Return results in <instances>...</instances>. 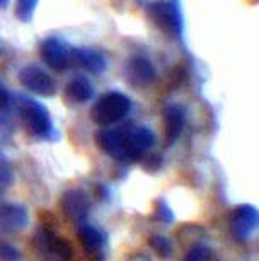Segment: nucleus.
<instances>
[{"mask_svg": "<svg viewBox=\"0 0 259 261\" xmlns=\"http://www.w3.org/2000/svg\"><path fill=\"white\" fill-rule=\"evenodd\" d=\"M97 147L106 155L120 162H140L155 144V135L143 125L101 128L94 137Z\"/></svg>", "mask_w": 259, "mask_h": 261, "instance_id": "1", "label": "nucleus"}, {"mask_svg": "<svg viewBox=\"0 0 259 261\" xmlns=\"http://www.w3.org/2000/svg\"><path fill=\"white\" fill-rule=\"evenodd\" d=\"M19 116L26 132L38 140H55L56 130L50 111L40 101L27 96H19Z\"/></svg>", "mask_w": 259, "mask_h": 261, "instance_id": "2", "label": "nucleus"}, {"mask_svg": "<svg viewBox=\"0 0 259 261\" xmlns=\"http://www.w3.org/2000/svg\"><path fill=\"white\" fill-rule=\"evenodd\" d=\"M147 16L160 33L172 39L184 36V16L178 0H155L147 6Z\"/></svg>", "mask_w": 259, "mask_h": 261, "instance_id": "3", "label": "nucleus"}, {"mask_svg": "<svg viewBox=\"0 0 259 261\" xmlns=\"http://www.w3.org/2000/svg\"><path fill=\"white\" fill-rule=\"evenodd\" d=\"M131 110V99L123 92L111 91L102 94L94 102L91 110L92 121L102 128H109L111 125L125 120Z\"/></svg>", "mask_w": 259, "mask_h": 261, "instance_id": "4", "label": "nucleus"}, {"mask_svg": "<svg viewBox=\"0 0 259 261\" xmlns=\"http://www.w3.org/2000/svg\"><path fill=\"white\" fill-rule=\"evenodd\" d=\"M257 225H259V212L254 205L242 203L237 205L231 212L228 227H231V234L237 241H249L256 234Z\"/></svg>", "mask_w": 259, "mask_h": 261, "instance_id": "5", "label": "nucleus"}, {"mask_svg": "<svg viewBox=\"0 0 259 261\" xmlns=\"http://www.w3.org/2000/svg\"><path fill=\"white\" fill-rule=\"evenodd\" d=\"M19 82L26 91L41 97H51L56 92V84L40 65H26L19 72Z\"/></svg>", "mask_w": 259, "mask_h": 261, "instance_id": "6", "label": "nucleus"}, {"mask_svg": "<svg viewBox=\"0 0 259 261\" xmlns=\"http://www.w3.org/2000/svg\"><path fill=\"white\" fill-rule=\"evenodd\" d=\"M40 53L46 65L55 72H63L72 65V46L58 36L43 39Z\"/></svg>", "mask_w": 259, "mask_h": 261, "instance_id": "7", "label": "nucleus"}, {"mask_svg": "<svg viewBox=\"0 0 259 261\" xmlns=\"http://www.w3.org/2000/svg\"><path fill=\"white\" fill-rule=\"evenodd\" d=\"M125 75L133 87H149L157 79V70L154 63L143 55H133L126 62Z\"/></svg>", "mask_w": 259, "mask_h": 261, "instance_id": "8", "label": "nucleus"}, {"mask_svg": "<svg viewBox=\"0 0 259 261\" xmlns=\"http://www.w3.org/2000/svg\"><path fill=\"white\" fill-rule=\"evenodd\" d=\"M60 206H62L63 215H65L68 220H72V222H82V220H85V217L89 215L91 200L82 190L72 188V190H67L65 193L62 195Z\"/></svg>", "mask_w": 259, "mask_h": 261, "instance_id": "9", "label": "nucleus"}, {"mask_svg": "<svg viewBox=\"0 0 259 261\" xmlns=\"http://www.w3.org/2000/svg\"><path fill=\"white\" fill-rule=\"evenodd\" d=\"M29 224V212L24 205L2 203L0 205V234L21 232Z\"/></svg>", "mask_w": 259, "mask_h": 261, "instance_id": "10", "label": "nucleus"}, {"mask_svg": "<svg viewBox=\"0 0 259 261\" xmlns=\"http://www.w3.org/2000/svg\"><path fill=\"white\" fill-rule=\"evenodd\" d=\"M186 126V110L181 105H169L164 110V137L165 145H172Z\"/></svg>", "mask_w": 259, "mask_h": 261, "instance_id": "11", "label": "nucleus"}, {"mask_svg": "<svg viewBox=\"0 0 259 261\" xmlns=\"http://www.w3.org/2000/svg\"><path fill=\"white\" fill-rule=\"evenodd\" d=\"M72 63L85 68L94 75H101L107 68L104 53L94 50V48H72Z\"/></svg>", "mask_w": 259, "mask_h": 261, "instance_id": "12", "label": "nucleus"}, {"mask_svg": "<svg viewBox=\"0 0 259 261\" xmlns=\"http://www.w3.org/2000/svg\"><path fill=\"white\" fill-rule=\"evenodd\" d=\"M77 239H79L80 246L87 253L91 254H99L101 249L106 246L107 236L104 230L99 227H94L91 224H80L79 230H77Z\"/></svg>", "mask_w": 259, "mask_h": 261, "instance_id": "13", "label": "nucleus"}, {"mask_svg": "<svg viewBox=\"0 0 259 261\" xmlns=\"http://www.w3.org/2000/svg\"><path fill=\"white\" fill-rule=\"evenodd\" d=\"M94 97V87L85 77H73L65 87V99L72 105H84Z\"/></svg>", "mask_w": 259, "mask_h": 261, "instance_id": "14", "label": "nucleus"}, {"mask_svg": "<svg viewBox=\"0 0 259 261\" xmlns=\"http://www.w3.org/2000/svg\"><path fill=\"white\" fill-rule=\"evenodd\" d=\"M40 0H17L16 4V17L21 22H31L34 12L38 9Z\"/></svg>", "mask_w": 259, "mask_h": 261, "instance_id": "15", "label": "nucleus"}, {"mask_svg": "<svg viewBox=\"0 0 259 261\" xmlns=\"http://www.w3.org/2000/svg\"><path fill=\"white\" fill-rule=\"evenodd\" d=\"M149 246L155 251V254L160 256V258H169V256L172 254V244H170V241L160 234L150 236Z\"/></svg>", "mask_w": 259, "mask_h": 261, "instance_id": "16", "label": "nucleus"}, {"mask_svg": "<svg viewBox=\"0 0 259 261\" xmlns=\"http://www.w3.org/2000/svg\"><path fill=\"white\" fill-rule=\"evenodd\" d=\"M55 238H56V236L53 234L51 230H48L46 227H40V229L36 230V234H34L33 243H34V246H36V248L40 249V251L50 254L53 239H55Z\"/></svg>", "mask_w": 259, "mask_h": 261, "instance_id": "17", "label": "nucleus"}, {"mask_svg": "<svg viewBox=\"0 0 259 261\" xmlns=\"http://www.w3.org/2000/svg\"><path fill=\"white\" fill-rule=\"evenodd\" d=\"M50 254H55L60 259H70L73 256V249H72V246H70V243H68L67 239L55 238V239H53Z\"/></svg>", "mask_w": 259, "mask_h": 261, "instance_id": "18", "label": "nucleus"}, {"mask_svg": "<svg viewBox=\"0 0 259 261\" xmlns=\"http://www.w3.org/2000/svg\"><path fill=\"white\" fill-rule=\"evenodd\" d=\"M0 261H21L19 249L6 239H0Z\"/></svg>", "mask_w": 259, "mask_h": 261, "instance_id": "19", "label": "nucleus"}, {"mask_svg": "<svg viewBox=\"0 0 259 261\" xmlns=\"http://www.w3.org/2000/svg\"><path fill=\"white\" fill-rule=\"evenodd\" d=\"M154 219L159 220L162 224H170L174 220V214L172 210L169 208V205L165 203V200H159L157 205H155V212H154Z\"/></svg>", "mask_w": 259, "mask_h": 261, "instance_id": "20", "label": "nucleus"}, {"mask_svg": "<svg viewBox=\"0 0 259 261\" xmlns=\"http://www.w3.org/2000/svg\"><path fill=\"white\" fill-rule=\"evenodd\" d=\"M12 183V169L9 166V162L0 161V198L7 191V188Z\"/></svg>", "mask_w": 259, "mask_h": 261, "instance_id": "21", "label": "nucleus"}, {"mask_svg": "<svg viewBox=\"0 0 259 261\" xmlns=\"http://www.w3.org/2000/svg\"><path fill=\"white\" fill-rule=\"evenodd\" d=\"M140 162H141V167H143L147 172H155L162 167L164 161L159 154H145L143 157H141Z\"/></svg>", "mask_w": 259, "mask_h": 261, "instance_id": "22", "label": "nucleus"}, {"mask_svg": "<svg viewBox=\"0 0 259 261\" xmlns=\"http://www.w3.org/2000/svg\"><path fill=\"white\" fill-rule=\"evenodd\" d=\"M11 101H12L11 92L7 91V87L0 81V118H4L7 115L9 108H11Z\"/></svg>", "mask_w": 259, "mask_h": 261, "instance_id": "23", "label": "nucleus"}, {"mask_svg": "<svg viewBox=\"0 0 259 261\" xmlns=\"http://www.w3.org/2000/svg\"><path fill=\"white\" fill-rule=\"evenodd\" d=\"M208 259H210V251L207 248H203V246H194L188 253L184 261H208Z\"/></svg>", "mask_w": 259, "mask_h": 261, "instance_id": "24", "label": "nucleus"}, {"mask_svg": "<svg viewBox=\"0 0 259 261\" xmlns=\"http://www.w3.org/2000/svg\"><path fill=\"white\" fill-rule=\"evenodd\" d=\"M9 4H11V0H0V9H7L9 7Z\"/></svg>", "mask_w": 259, "mask_h": 261, "instance_id": "25", "label": "nucleus"}, {"mask_svg": "<svg viewBox=\"0 0 259 261\" xmlns=\"http://www.w3.org/2000/svg\"><path fill=\"white\" fill-rule=\"evenodd\" d=\"M2 53H4V48H2V45H0V55H2Z\"/></svg>", "mask_w": 259, "mask_h": 261, "instance_id": "26", "label": "nucleus"}]
</instances>
